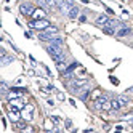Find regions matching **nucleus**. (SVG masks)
I'll return each mask as SVG.
<instances>
[{"label":"nucleus","mask_w":133,"mask_h":133,"mask_svg":"<svg viewBox=\"0 0 133 133\" xmlns=\"http://www.w3.org/2000/svg\"><path fill=\"white\" fill-rule=\"evenodd\" d=\"M50 45H56V46H63V39L61 37H53L50 40Z\"/></svg>","instance_id":"obj_11"},{"label":"nucleus","mask_w":133,"mask_h":133,"mask_svg":"<svg viewBox=\"0 0 133 133\" xmlns=\"http://www.w3.org/2000/svg\"><path fill=\"white\" fill-rule=\"evenodd\" d=\"M117 99L120 101V104H122V106H125V104L128 103V98H127V96H123V95H122V96H119Z\"/></svg>","instance_id":"obj_15"},{"label":"nucleus","mask_w":133,"mask_h":133,"mask_svg":"<svg viewBox=\"0 0 133 133\" xmlns=\"http://www.w3.org/2000/svg\"><path fill=\"white\" fill-rule=\"evenodd\" d=\"M58 99H61V101L64 99V95H63V93H58Z\"/></svg>","instance_id":"obj_19"},{"label":"nucleus","mask_w":133,"mask_h":133,"mask_svg":"<svg viewBox=\"0 0 133 133\" xmlns=\"http://www.w3.org/2000/svg\"><path fill=\"white\" fill-rule=\"evenodd\" d=\"M29 26L34 27V29H39V31H45L46 27H50V23L43 18V19H34V21H31Z\"/></svg>","instance_id":"obj_2"},{"label":"nucleus","mask_w":133,"mask_h":133,"mask_svg":"<svg viewBox=\"0 0 133 133\" xmlns=\"http://www.w3.org/2000/svg\"><path fill=\"white\" fill-rule=\"evenodd\" d=\"M48 3H51V0H48ZM51 5H53V3H51Z\"/></svg>","instance_id":"obj_20"},{"label":"nucleus","mask_w":133,"mask_h":133,"mask_svg":"<svg viewBox=\"0 0 133 133\" xmlns=\"http://www.w3.org/2000/svg\"><path fill=\"white\" fill-rule=\"evenodd\" d=\"M111 106H112V109L119 111V109L122 108V104H120V101H119V99H112V101H111Z\"/></svg>","instance_id":"obj_13"},{"label":"nucleus","mask_w":133,"mask_h":133,"mask_svg":"<svg viewBox=\"0 0 133 133\" xmlns=\"http://www.w3.org/2000/svg\"><path fill=\"white\" fill-rule=\"evenodd\" d=\"M99 95H101V91H99V90H95V93L91 95V96H93V98H98Z\"/></svg>","instance_id":"obj_17"},{"label":"nucleus","mask_w":133,"mask_h":133,"mask_svg":"<svg viewBox=\"0 0 133 133\" xmlns=\"http://www.w3.org/2000/svg\"><path fill=\"white\" fill-rule=\"evenodd\" d=\"M32 111H34V106H26L24 109H23V112H21V116H23V119H26L27 122L29 120H32Z\"/></svg>","instance_id":"obj_4"},{"label":"nucleus","mask_w":133,"mask_h":133,"mask_svg":"<svg viewBox=\"0 0 133 133\" xmlns=\"http://www.w3.org/2000/svg\"><path fill=\"white\" fill-rule=\"evenodd\" d=\"M56 66H58V71H59L61 74H64L66 71H68V66H66V63H64V61H61V63H56Z\"/></svg>","instance_id":"obj_12"},{"label":"nucleus","mask_w":133,"mask_h":133,"mask_svg":"<svg viewBox=\"0 0 133 133\" xmlns=\"http://www.w3.org/2000/svg\"><path fill=\"white\" fill-rule=\"evenodd\" d=\"M51 120H53V123H58V122H59V117H56V116H53V117H51Z\"/></svg>","instance_id":"obj_18"},{"label":"nucleus","mask_w":133,"mask_h":133,"mask_svg":"<svg viewBox=\"0 0 133 133\" xmlns=\"http://www.w3.org/2000/svg\"><path fill=\"white\" fill-rule=\"evenodd\" d=\"M68 16L71 18V19H75V18L79 16V8L77 6H72L71 10H69V13H68Z\"/></svg>","instance_id":"obj_9"},{"label":"nucleus","mask_w":133,"mask_h":133,"mask_svg":"<svg viewBox=\"0 0 133 133\" xmlns=\"http://www.w3.org/2000/svg\"><path fill=\"white\" fill-rule=\"evenodd\" d=\"M0 87H2V95H6V93H8V85H6L5 82L0 83Z\"/></svg>","instance_id":"obj_16"},{"label":"nucleus","mask_w":133,"mask_h":133,"mask_svg":"<svg viewBox=\"0 0 133 133\" xmlns=\"http://www.w3.org/2000/svg\"><path fill=\"white\" fill-rule=\"evenodd\" d=\"M19 10H21V13L26 15V16H32V13H34L35 8H34L31 3H23V5L19 6Z\"/></svg>","instance_id":"obj_3"},{"label":"nucleus","mask_w":133,"mask_h":133,"mask_svg":"<svg viewBox=\"0 0 133 133\" xmlns=\"http://www.w3.org/2000/svg\"><path fill=\"white\" fill-rule=\"evenodd\" d=\"M109 23V18L106 16V15H99L98 18H96V24L98 26H106Z\"/></svg>","instance_id":"obj_7"},{"label":"nucleus","mask_w":133,"mask_h":133,"mask_svg":"<svg viewBox=\"0 0 133 133\" xmlns=\"http://www.w3.org/2000/svg\"><path fill=\"white\" fill-rule=\"evenodd\" d=\"M18 111H19V109H16V111H10V112H8V116H10V119L13 120V122H18V120H19V112H18Z\"/></svg>","instance_id":"obj_8"},{"label":"nucleus","mask_w":133,"mask_h":133,"mask_svg":"<svg viewBox=\"0 0 133 133\" xmlns=\"http://www.w3.org/2000/svg\"><path fill=\"white\" fill-rule=\"evenodd\" d=\"M45 16H46V13H45V10H42V8H35L34 13H32L34 19H43Z\"/></svg>","instance_id":"obj_5"},{"label":"nucleus","mask_w":133,"mask_h":133,"mask_svg":"<svg viewBox=\"0 0 133 133\" xmlns=\"http://www.w3.org/2000/svg\"><path fill=\"white\" fill-rule=\"evenodd\" d=\"M11 61H13L11 56H6V53L2 55V66H5V64H8V63H11Z\"/></svg>","instance_id":"obj_14"},{"label":"nucleus","mask_w":133,"mask_h":133,"mask_svg":"<svg viewBox=\"0 0 133 133\" xmlns=\"http://www.w3.org/2000/svg\"><path fill=\"white\" fill-rule=\"evenodd\" d=\"M130 32H131V29H130V27H125V26H122L120 29H117L116 35H117V37H125V35H128Z\"/></svg>","instance_id":"obj_6"},{"label":"nucleus","mask_w":133,"mask_h":133,"mask_svg":"<svg viewBox=\"0 0 133 133\" xmlns=\"http://www.w3.org/2000/svg\"><path fill=\"white\" fill-rule=\"evenodd\" d=\"M10 104H11V108H15V109H23V103L19 101V99H11L10 101Z\"/></svg>","instance_id":"obj_10"},{"label":"nucleus","mask_w":133,"mask_h":133,"mask_svg":"<svg viewBox=\"0 0 133 133\" xmlns=\"http://www.w3.org/2000/svg\"><path fill=\"white\" fill-rule=\"evenodd\" d=\"M56 34H58V27H55V26H50V27H46L45 31H42L39 34V39L40 40H51L53 37H56Z\"/></svg>","instance_id":"obj_1"}]
</instances>
